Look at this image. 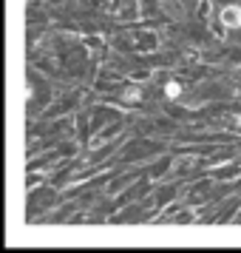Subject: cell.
Segmentation results:
<instances>
[{"mask_svg": "<svg viewBox=\"0 0 241 253\" xmlns=\"http://www.w3.org/2000/svg\"><path fill=\"white\" fill-rule=\"evenodd\" d=\"M221 20H224L227 26H239L241 23V9L239 6H227V9L221 12Z\"/></svg>", "mask_w": 241, "mask_h": 253, "instance_id": "1", "label": "cell"}, {"mask_svg": "<svg viewBox=\"0 0 241 253\" xmlns=\"http://www.w3.org/2000/svg\"><path fill=\"white\" fill-rule=\"evenodd\" d=\"M239 123H241V117H239Z\"/></svg>", "mask_w": 241, "mask_h": 253, "instance_id": "3", "label": "cell"}, {"mask_svg": "<svg viewBox=\"0 0 241 253\" xmlns=\"http://www.w3.org/2000/svg\"><path fill=\"white\" fill-rule=\"evenodd\" d=\"M182 91V88H179V85H176V83H171V85H168V94H171V97H176V94Z\"/></svg>", "mask_w": 241, "mask_h": 253, "instance_id": "2", "label": "cell"}]
</instances>
